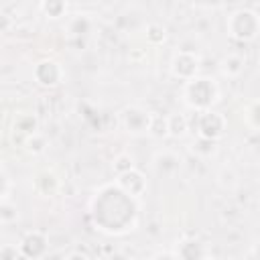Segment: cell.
I'll use <instances>...</instances> for the list:
<instances>
[{"label":"cell","instance_id":"30bf717a","mask_svg":"<svg viewBox=\"0 0 260 260\" xmlns=\"http://www.w3.org/2000/svg\"><path fill=\"white\" fill-rule=\"evenodd\" d=\"M41 10L49 18H61L67 10V2L65 0H41Z\"/></svg>","mask_w":260,"mask_h":260},{"label":"cell","instance_id":"ac0fdd59","mask_svg":"<svg viewBox=\"0 0 260 260\" xmlns=\"http://www.w3.org/2000/svg\"><path fill=\"white\" fill-rule=\"evenodd\" d=\"M173 2H185V0H173Z\"/></svg>","mask_w":260,"mask_h":260},{"label":"cell","instance_id":"9a60e30c","mask_svg":"<svg viewBox=\"0 0 260 260\" xmlns=\"http://www.w3.org/2000/svg\"><path fill=\"white\" fill-rule=\"evenodd\" d=\"M134 165H132V156L130 154H120L116 160H114V171H116V175L118 173H124V171H128V169H132Z\"/></svg>","mask_w":260,"mask_h":260},{"label":"cell","instance_id":"52a82bcc","mask_svg":"<svg viewBox=\"0 0 260 260\" xmlns=\"http://www.w3.org/2000/svg\"><path fill=\"white\" fill-rule=\"evenodd\" d=\"M35 79L37 83L45 85V87H53L57 83H61L63 79V69L57 61H51V59H43L35 65Z\"/></svg>","mask_w":260,"mask_h":260},{"label":"cell","instance_id":"9c48e42d","mask_svg":"<svg viewBox=\"0 0 260 260\" xmlns=\"http://www.w3.org/2000/svg\"><path fill=\"white\" fill-rule=\"evenodd\" d=\"M150 136L154 138H165L169 136V122H167V116H160V114H150V122H148V132Z\"/></svg>","mask_w":260,"mask_h":260},{"label":"cell","instance_id":"4fadbf2b","mask_svg":"<svg viewBox=\"0 0 260 260\" xmlns=\"http://www.w3.org/2000/svg\"><path fill=\"white\" fill-rule=\"evenodd\" d=\"M87 28H89V22H87V18H85L83 14L73 16V18L69 20V26H67L69 35H73V37H81V35H85Z\"/></svg>","mask_w":260,"mask_h":260},{"label":"cell","instance_id":"6da1fadb","mask_svg":"<svg viewBox=\"0 0 260 260\" xmlns=\"http://www.w3.org/2000/svg\"><path fill=\"white\" fill-rule=\"evenodd\" d=\"M183 95H185L187 106H191V108H195V110L201 112V110H209L211 104L217 102V98H219V87H217V83H215L213 79H209V77H191V79H187V83H185Z\"/></svg>","mask_w":260,"mask_h":260},{"label":"cell","instance_id":"8992f818","mask_svg":"<svg viewBox=\"0 0 260 260\" xmlns=\"http://www.w3.org/2000/svg\"><path fill=\"white\" fill-rule=\"evenodd\" d=\"M116 185H118L124 193H128L130 197H134V199L140 197V195L146 191V179H144V175H142L140 171H136L134 167L128 169V171H124V173H118Z\"/></svg>","mask_w":260,"mask_h":260},{"label":"cell","instance_id":"2e32d148","mask_svg":"<svg viewBox=\"0 0 260 260\" xmlns=\"http://www.w3.org/2000/svg\"><path fill=\"white\" fill-rule=\"evenodd\" d=\"M148 39H150L152 43L162 41V39H165V28L158 26V24H150V26H148Z\"/></svg>","mask_w":260,"mask_h":260},{"label":"cell","instance_id":"7a4b0ae2","mask_svg":"<svg viewBox=\"0 0 260 260\" xmlns=\"http://www.w3.org/2000/svg\"><path fill=\"white\" fill-rule=\"evenodd\" d=\"M230 35L238 41H252L258 35V16L254 10H238L230 18Z\"/></svg>","mask_w":260,"mask_h":260},{"label":"cell","instance_id":"e0dca14e","mask_svg":"<svg viewBox=\"0 0 260 260\" xmlns=\"http://www.w3.org/2000/svg\"><path fill=\"white\" fill-rule=\"evenodd\" d=\"M4 187H6V177H4V173L0 171V197H2V193H4Z\"/></svg>","mask_w":260,"mask_h":260},{"label":"cell","instance_id":"3957f363","mask_svg":"<svg viewBox=\"0 0 260 260\" xmlns=\"http://www.w3.org/2000/svg\"><path fill=\"white\" fill-rule=\"evenodd\" d=\"M225 130V118L219 112L209 110H201L197 114V134L199 138H207V140H217Z\"/></svg>","mask_w":260,"mask_h":260},{"label":"cell","instance_id":"7c38bea8","mask_svg":"<svg viewBox=\"0 0 260 260\" xmlns=\"http://www.w3.org/2000/svg\"><path fill=\"white\" fill-rule=\"evenodd\" d=\"M242 65H244V61H242L240 57L230 55V57H225V59L221 61V71H223L225 75H230V77H236V75L242 73V69H244Z\"/></svg>","mask_w":260,"mask_h":260},{"label":"cell","instance_id":"277c9868","mask_svg":"<svg viewBox=\"0 0 260 260\" xmlns=\"http://www.w3.org/2000/svg\"><path fill=\"white\" fill-rule=\"evenodd\" d=\"M148 122H150V112H146L138 106L124 108V112H122V126L132 136L146 134L148 132Z\"/></svg>","mask_w":260,"mask_h":260},{"label":"cell","instance_id":"8fae6325","mask_svg":"<svg viewBox=\"0 0 260 260\" xmlns=\"http://www.w3.org/2000/svg\"><path fill=\"white\" fill-rule=\"evenodd\" d=\"M167 122H169V136H175V138L185 136V132H187V128H189L185 116L173 114V116H167Z\"/></svg>","mask_w":260,"mask_h":260},{"label":"cell","instance_id":"ba28073f","mask_svg":"<svg viewBox=\"0 0 260 260\" xmlns=\"http://www.w3.org/2000/svg\"><path fill=\"white\" fill-rule=\"evenodd\" d=\"M181 167V158L179 156H175L173 152H158L156 156H154V169L160 173V175H171V173H175L177 169Z\"/></svg>","mask_w":260,"mask_h":260},{"label":"cell","instance_id":"5bb4252c","mask_svg":"<svg viewBox=\"0 0 260 260\" xmlns=\"http://www.w3.org/2000/svg\"><path fill=\"white\" fill-rule=\"evenodd\" d=\"M26 146H28L30 152H43L45 146H47V142H45V138L35 130L32 134H28V138H26Z\"/></svg>","mask_w":260,"mask_h":260},{"label":"cell","instance_id":"5b68a950","mask_svg":"<svg viewBox=\"0 0 260 260\" xmlns=\"http://www.w3.org/2000/svg\"><path fill=\"white\" fill-rule=\"evenodd\" d=\"M197 69H199V57L195 53H191V51H179L173 57L171 71H173V75H177V77H181L185 81L191 79V77H195Z\"/></svg>","mask_w":260,"mask_h":260}]
</instances>
